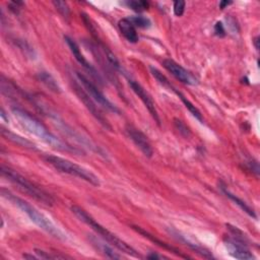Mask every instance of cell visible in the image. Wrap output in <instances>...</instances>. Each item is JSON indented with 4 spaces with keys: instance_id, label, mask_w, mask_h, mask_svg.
Listing matches in <instances>:
<instances>
[{
    "instance_id": "3",
    "label": "cell",
    "mask_w": 260,
    "mask_h": 260,
    "mask_svg": "<svg viewBox=\"0 0 260 260\" xmlns=\"http://www.w3.org/2000/svg\"><path fill=\"white\" fill-rule=\"evenodd\" d=\"M70 209L72 211V214L79 221H81L83 223L87 224L88 226H90L97 234H99L103 238V240H105L107 243H109L110 245L114 246L118 250H120L121 252H124L130 256H133L136 258H142V256L133 247H131L129 245V244H127L126 242H124L123 240L118 238L115 234H113L110 231H108L106 228L101 226L99 223H97L85 209H83L79 206H76V205H72L70 207Z\"/></svg>"
},
{
    "instance_id": "26",
    "label": "cell",
    "mask_w": 260,
    "mask_h": 260,
    "mask_svg": "<svg viewBox=\"0 0 260 260\" xmlns=\"http://www.w3.org/2000/svg\"><path fill=\"white\" fill-rule=\"evenodd\" d=\"M53 5L59 11V13L65 19H68L70 15V9L68 4L65 1H53Z\"/></svg>"
},
{
    "instance_id": "10",
    "label": "cell",
    "mask_w": 260,
    "mask_h": 260,
    "mask_svg": "<svg viewBox=\"0 0 260 260\" xmlns=\"http://www.w3.org/2000/svg\"><path fill=\"white\" fill-rule=\"evenodd\" d=\"M128 84H129L130 88L132 89V91L136 94V96H138L139 99L142 101V103L144 104L146 109L149 110L150 114L152 115V117L155 119L157 124L161 125V119H160V116H159V114H158L156 105H155V103H154V101L152 99V97L149 95V93L146 92L138 83H136V81H134V80L129 79Z\"/></svg>"
},
{
    "instance_id": "6",
    "label": "cell",
    "mask_w": 260,
    "mask_h": 260,
    "mask_svg": "<svg viewBox=\"0 0 260 260\" xmlns=\"http://www.w3.org/2000/svg\"><path fill=\"white\" fill-rule=\"evenodd\" d=\"M76 76L79 80L80 85L83 86V88L86 90V92L91 96V98L96 103H98L100 106H102L103 108H105L110 112L120 114V110L107 99V97L98 89V87L93 83V81H91L87 76L79 72H76Z\"/></svg>"
},
{
    "instance_id": "14",
    "label": "cell",
    "mask_w": 260,
    "mask_h": 260,
    "mask_svg": "<svg viewBox=\"0 0 260 260\" xmlns=\"http://www.w3.org/2000/svg\"><path fill=\"white\" fill-rule=\"evenodd\" d=\"M119 30L124 38L130 43H137L138 42V35L136 32L135 27L129 22L128 19H122L118 23Z\"/></svg>"
},
{
    "instance_id": "2",
    "label": "cell",
    "mask_w": 260,
    "mask_h": 260,
    "mask_svg": "<svg viewBox=\"0 0 260 260\" xmlns=\"http://www.w3.org/2000/svg\"><path fill=\"white\" fill-rule=\"evenodd\" d=\"M1 195L6 198L8 201H10L13 205H15L16 207H19L23 213H25L32 222H34L39 228H41L42 230H44L46 233L50 234L51 236H53L56 239H60V240H65V236L63 235V233L58 229V228L50 221V219H48L45 215H43L41 211H39L37 208H35L34 206H32L29 202L25 201L24 199L15 196L13 195L10 191L2 188L1 189Z\"/></svg>"
},
{
    "instance_id": "15",
    "label": "cell",
    "mask_w": 260,
    "mask_h": 260,
    "mask_svg": "<svg viewBox=\"0 0 260 260\" xmlns=\"http://www.w3.org/2000/svg\"><path fill=\"white\" fill-rule=\"evenodd\" d=\"M90 240L91 242L93 243V245L99 250L102 254H104L106 257L108 258H111V259H120L122 258L121 255H119L117 252L114 251L112 249V247H110L108 244H106L105 242L101 241L100 239H98L97 237L95 236H91L90 237Z\"/></svg>"
},
{
    "instance_id": "1",
    "label": "cell",
    "mask_w": 260,
    "mask_h": 260,
    "mask_svg": "<svg viewBox=\"0 0 260 260\" xmlns=\"http://www.w3.org/2000/svg\"><path fill=\"white\" fill-rule=\"evenodd\" d=\"M12 114L28 132L37 136L47 144L52 146L53 149L66 153H80L78 150L66 144L64 141L60 140L57 136H55L53 133H51L37 118L32 116L27 111L16 107L12 108Z\"/></svg>"
},
{
    "instance_id": "32",
    "label": "cell",
    "mask_w": 260,
    "mask_h": 260,
    "mask_svg": "<svg viewBox=\"0 0 260 260\" xmlns=\"http://www.w3.org/2000/svg\"><path fill=\"white\" fill-rule=\"evenodd\" d=\"M258 43H259V37H256L254 39V41H253V44H254V46L256 48V50H259V45H258Z\"/></svg>"
},
{
    "instance_id": "13",
    "label": "cell",
    "mask_w": 260,
    "mask_h": 260,
    "mask_svg": "<svg viewBox=\"0 0 260 260\" xmlns=\"http://www.w3.org/2000/svg\"><path fill=\"white\" fill-rule=\"evenodd\" d=\"M132 228H133V229H134V230H135L137 233H139L140 235H142L144 238L149 239L150 241L154 242L155 244H157L158 246H160V247H162V248H164V249H166V250H169V251H171V252H173V253H175L176 255H179V256H180V257H183V258H189L188 256H186V255H183V254H182L180 251H179L177 248H175V247H173V246L169 245V244H167V243H165V242H162V241H161V240L157 239V238H156L154 235H152V234H150L149 232H146L145 230L141 229L140 227H137V226H132Z\"/></svg>"
},
{
    "instance_id": "29",
    "label": "cell",
    "mask_w": 260,
    "mask_h": 260,
    "mask_svg": "<svg viewBox=\"0 0 260 260\" xmlns=\"http://www.w3.org/2000/svg\"><path fill=\"white\" fill-rule=\"evenodd\" d=\"M215 34L219 37H224L226 35V31L224 28V25L220 22H218L215 26Z\"/></svg>"
},
{
    "instance_id": "21",
    "label": "cell",
    "mask_w": 260,
    "mask_h": 260,
    "mask_svg": "<svg viewBox=\"0 0 260 260\" xmlns=\"http://www.w3.org/2000/svg\"><path fill=\"white\" fill-rule=\"evenodd\" d=\"M101 46H102L103 52H104V54H105L106 59L108 60V62H109V63L112 65V66H113L114 68H115L116 70H118V71H122V72H123V68H122V66H121V64H120L119 60L117 59V57H116L115 55H114V53L110 50L109 48H107L105 45L101 44Z\"/></svg>"
},
{
    "instance_id": "25",
    "label": "cell",
    "mask_w": 260,
    "mask_h": 260,
    "mask_svg": "<svg viewBox=\"0 0 260 260\" xmlns=\"http://www.w3.org/2000/svg\"><path fill=\"white\" fill-rule=\"evenodd\" d=\"M174 125H175V128L178 130V132L180 133L182 136L188 137L190 135L191 132H190L189 127L182 120L175 118L174 119Z\"/></svg>"
},
{
    "instance_id": "4",
    "label": "cell",
    "mask_w": 260,
    "mask_h": 260,
    "mask_svg": "<svg viewBox=\"0 0 260 260\" xmlns=\"http://www.w3.org/2000/svg\"><path fill=\"white\" fill-rule=\"evenodd\" d=\"M1 175L4 178H6L7 180H9L13 184H15L16 186H19V188L22 191L26 192L28 195H30L31 197L35 198L36 200H38V201H40L46 205H50V206L53 205L54 199L52 198L50 194H48L47 192H45L44 190H42L41 188H39L35 184H32L30 180H28L27 178H25L24 176H22L18 172H15L14 170H12L8 167L1 166Z\"/></svg>"
},
{
    "instance_id": "8",
    "label": "cell",
    "mask_w": 260,
    "mask_h": 260,
    "mask_svg": "<svg viewBox=\"0 0 260 260\" xmlns=\"http://www.w3.org/2000/svg\"><path fill=\"white\" fill-rule=\"evenodd\" d=\"M125 131L128 137L132 140V142L136 145V148L140 150V152L146 157L152 158L154 155V150L152 145L144 133H142L139 129L135 128L132 125H127Z\"/></svg>"
},
{
    "instance_id": "12",
    "label": "cell",
    "mask_w": 260,
    "mask_h": 260,
    "mask_svg": "<svg viewBox=\"0 0 260 260\" xmlns=\"http://www.w3.org/2000/svg\"><path fill=\"white\" fill-rule=\"evenodd\" d=\"M225 245L230 255L234 258L242 260H250L254 258L253 254L246 248V244L241 243L235 239L227 241Z\"/></svg>"
},
{
    "instance_id": "31",
    "label": "cell",
    "mask_w": 260,
    "mask_h": 260,
    "mask_svg": "<svg viewBox=\"0 0 260 260\" xmlns=\"http://www.w3.org/2000/svg\"><path fill=\"white\" fill-rule=\"evenodd\" d=\"M146 258H148V259H160V258H164V257H162L160 255H157L155 253H151L150 255L146 256Z\"/></svg>"
},
{
    "instance_id": "17",
    "label": "cell",
    "mask_w": 260,
    "mask_h": 260,
    "mask_svg": "<svg viewBox=\"0 0 260 260\" xmlns=\"http://www.w3.org/2000/svg\"><path fill=\"white\" fill-rule=\"evenodd\" d=\"M1 134L4 138H6L7 140H10L16 144H19V145H22L24 146V148H27V149H32V150H35L36 149V146L35 144L31 142L30 140L22 137L21 135L19 134H15L11 131H9L8 129H5V128H1Z\"/></svg>"
},
{
    "instance_id": "11",
    "label": "cell",
    "mask_w": 260,
    "mask_h": 260,
    "mask_svg": "<svg viewBox=\"0 0 260 260\" xmlns=\"http://www.w3.org/2000/svg\"><path fill=\"white\" fill-rule=\"evenodd\" d=\"M64 41L66 42V44L68 45V47H69V49H70V51H71V53L73 54V56H74V58L76 59V61H77V62L81 65V66L84 67V68H86V69L92 74V76H93L94 78L99 79V80H100V83H101V77H100V75L98 74L97 70L95 69V67L93 66V65H92V64L86 59V57L84 56V54L81 53L80 48H79V46L77 45V43H76L73 39H71L70 37H68V36H64Z\"/></svg>"
},
{
    "instance_id": "27",
    "label": "cell",
    "mask_w": 260,
    "mask_h": 260,
    "mask_svg": "<svg viewBox=\"0 0 260 260\" xmlns=\"http://www.w3.org/2000/svg\"><path fill=\"white\" fill-rule=\"evenodd\" d=\"M185 1H183V0H177V1L174 2V6H173V9H174V13L176 16H181L183 15L184 11H185Z\"/></svg>"
},
{
    "instance_id": "28",
    "label": "cell",
    "mask_w": 260,
    "mask_h": 260,
    "mask_svg": "<svg viewBox=\"0 0 260 260\" xmlns=\"http://www.w3.org/2000/svg\"><path fill=\"white\" fill-rule=\"evenodd\" d=\"M36 254L41 259H64V258H67L66 256H64V255H57V254L51 255V254H49L48 252L40 250V249H36Z\"/></svg>"
},
{
    "instance_id": "9",
    "label": "cell",
    "mask_w": 260,
    "mask_h": 260,
    "mask_svg": "<svg viewBox=\"0 0 260 260\" xmlns=\"http://www.w3.org/2000/svg\"><path fill=\"white\" fill-rule=\"evenodd\" d=\"M162 65L164 67L172 74L174 75L178 80H180L181 83L189 86H195L197 85V79L193 76L191 72L186 70L184 67H182L180 64H178L172 59H165L162 61Z\"/></svg>"
},
{
    "instance_id": "30",
    "label": "cell",
    "mask_w": 260,
    "mask_h": 260,
    "mask_svg": "<svg viewBox=\"0 0 260 260\" xmlns=\"http://www.w3.org/2000/svg\"><path fill=\"white\" fill-rule=\"evenodd\" d=\"M230 4H232V1H221L220 2V7L222 9H224V8H226V6H229Z\"/></svg>"
},
{
    "instance_id": "23",
    "label": "cell",
    "mask_w": 260,
    "mask_h": 260,
    "mask_svg": "<svg viewBox=\"0 0 260 260\" xmlns=\"http://www.w3.org/2000/svg\"><path fill=\"white\" fill-rule=\"evenodd\" d=\"M128 20L134 27H137L140 29H148L152 25L151 21L148 18H145V16H142V15L130 16V18H128Z\"/></svg>"
},
{
    "instance_id": "18",
    "label": "cell",
    "mask_w": 260,
    "mask_h": 260,
    "mask_svg": "<svg viewBox=\"0 0 260 260\" xmlns=\"http://www.w3.org/2000/svg\"><path fill=\"white\" fill-rule=\"evenodd\" d=\"M222 191L226 194V196L227 197H229L232 201H234L243 211H245V213L248 215V216H250L251 218H254V219H256V214H255V211L253 210V208L250 206V205H248L245 201H243L242 199H240L239 197H237L236 196V195H234V194H232L230 191H228L226 188H224V187H222Z\"/></svg>"
},
{
    "instance_id": "19",
    "label": "cell",
    "mask_w": 260,
    "mask_h": 260,
    "mask_svg": "<svg viewBox=\"0 0 260 260\" xmlns=\"http://www.w3.org/2000/svg\"><path fill=\"white\" fill-rule=\"evenodd\" d=\"M38 78H39V80L41 81V83H43L50 91H52L54 93H57V94L61 93V88L59 87L56 79L49 72H46V71L40 72L38 74Z\"/></svg>"
},
{
    "instance_id": "7",
    "label": "cell",
    "mask_w": 260,
    "mask_h": 260,
    "mask_svg": "<svg viewBox=\"0 0 260 260\" xmlns=\"http://www.w3.org/2000/svg\"><path fill=\"white\" fill-rule=\"evenodd\" d=\"M71 85H72V89H73L75 95L77 96L78 99L84 103L86 108L92 113V115L98 121H99L105 128H107L109 130H112L111 125L108 123L107 119L104 117L102 112L100 111L99 108H98V106L96 105L95 101L92 99L91 96L86 92V90L83 87H81V85H79L77 81H75V80H72Z\"/></svg>"
},
{
    "instance_id": "20",
    "label": "cell",
    "mask_w": 260,
    "mask_h": 260,
    "mask_svg": "<svg viewBox=\"0 0 260 260\" xmlns=\"http://www.w3.org/2000/svg\"><path fill=\"white\" fill-rule=\"evenodd\" d=\"M172 91L173 92H175L176 93V95L179 97V98H180V100L182 101V103L185 105V107L189 110V112L192 114V115L195 117V118H196V119H198L199 121H201L202 122V115H201V113H200V111L196 108V107H195L188 99H187V98L185 97V96H183L180 92H178L176 89H172Z\"/></svg>"
},
{
    "instance_id": "16",
    "label": "cell",
    "mask_w": 260,
    "mask_h": 260,
    "mask_svg": "<svg viewBox=\"0 0 260 260\" xmlns=\"http://www.w3.org/2000/svg\"><path fill=\"white\" fill-rule=\"evenodd\" d=\"M170 233H172V235H173L175 238H177L179 241L183 242L186 246L190 247L192 250H194L195 252H197L199 255L203 256L204 258H209V259H210V258H214V256H213V254H211L210 251H208V250L205 249L204 247H201L200 245H198V244H194V243L188 241L184 236L180 235V234H179L177 231L171 230Z\"/></svg>"
},
{
    "instance_id": "5",
    "label": "cell",
    "mask_w": 260,
    "mask_h": 260,
    "mask_svg": "<svg viewBox=\"0 0 260 260\" xmlns=\"http://www.w3.org/2000/svg\"><path fill=\"white\" fill-rule=\"evenodd\" d=\"M46 161L53 166L57 171L77 177L81 180H85L94 186H100V179L90 170L81 167L75 162H72L66 159L56 156H47Z\"/></svg>"
},
{
    "instance_id": "24",
    "label": "cell",
    "mask_w": 260,
    "mask_h": 260,
    "mask_svg": "<svg viewBox=\"0 0 260 260\" xmlns=\"http://www.w3.org/2000/svg\"><path fill=\"white\" fill-rule=\"evenodd\" d=\"M151 72H152L153 76L158 80V83L160 85H162V87H165L167 89H171V90L173 89V87L170 84V81L168 80V78L164 74H162L159 69H157L155 67H151Z\"/></svg>"
},
{
    "instance_id": "22",
    "label": "cell",
    "mask_w": 260,
    "mask_h": 260,
    "mask_svg": "<svg viewBox=\"0 0 260 260\" xmlns=\"http://www.w3.org/2000/svg\"><path fill=\"white\" fill-rule=\"evenodd\" d=\"M124 4L136 12H141L150 7V3L148 1H143V0H138V1L137 0H128L124 2Z\"/></svg>"
}]
</instances>
